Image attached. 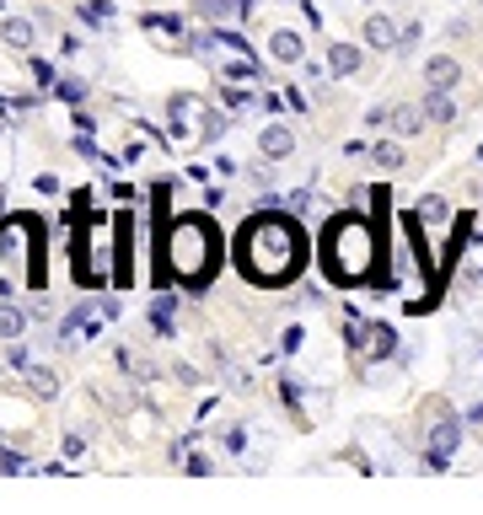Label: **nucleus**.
Listing matches in <instances>:
<instances>
[{
  "label": "nucleus",
  "instance_id": "nucleus-15",
  "mask_svg": "<svg viewBox=\"0 0 483 515\" xmlns=\"http://www.w3.org/2000/svg\"><path fill=\"white\" fill-rule=\"evenodd\" d=\"M22 328H27V317H22V306H0V343L22 339Z\"/></svg>",
  "mask_w": 483,
  "mask_h": 515
},
{
  "label": "nucleus",
  "instance_id": "nucleus-9",
  "mask_svg": "<svg viewBox=\"0 0 483 515\" xmlns=\"http://www.w3.org/2000/svg\"><path fill=\"white\" fill-rule=\"evenodd\" d=\"M370 49H398V27L387 16H365V33H360Z\"/></svg>",
  "mask_w": 483,
  "mask_h": 515
},
{
  "label": "nucleus",
  "instance_id": "nucleus-12",
  "mask_svg": "<svg viewBox=\"0 0 483 515\" xmlns=\"http://www.w3.org/2000/svg\"><path fill=\"white\" fill-rule=\"evenodd\" d=\"M27 392H33V398H60V376H54L49 365H33V371H27Z\"/></svg>",
  "mask_w": 483,
  "mask_h": 515
},
{
  "label": "nucleus",
  "instance_id": "nucleus-3",
  "mask_svg": "<svg viewBox=\"0 0 483 515\" xmlns=\"http://www.w3.org/2000/svg\"><path fill=\"white\" fill-rule=\"evenodd\" d=\"M215 263H221L215 226H210L204 215H182V221H172V231H167V274H172L178 285L199 290V285H210Z\"/></svg>",
  "mask_w": 483,
  "mask_h": 515
},
{
  "label": "nucleus",
  "instance_id": "nucleus-7",
  "mask_svg": "<svg viewBox=\"0 0 483 515\" xmlns=\"http://www.w3.org/2000/svg\"><path fill=\"white\" fill-rule=\"evenodd\" d=\"M269 54L280 59V64H296V59L306 54L301 33H296V27H280V33H269Z\"/></svg>",
  "mask_w": 483,
  "mask_h": 515
},
{
  "label": "nucleus",
  "instance_id": "nucleus-18",
  "mask_svg": "<svg viewBox=\"0 0 483 515\" xmlns=\"http://www.w3.org/2000/svg\"><path fill=\"white\" fill-rule=\"evenodd\" d=\"M419 215H424V221H446V199L424 193V199H419Z\"/></svg>",
  "mask_w": 483,
  "mask_h": 515
},
{
  "label": "nucleus",
  "instance_id": "nucleus-8",
  "mask_svg": "<svg viewBox=\"0 0 483 515\" xmlns=\"http://www.w3.org/2000/svg\"><path fill=\"white\" fill-rule=\"evenodd\" d=\"M0 38H5V49H16V54H27L38 33H33V22H22V16H5V22H0Z\"/></svg>",
  "mask_w": 483,
  "mask_h": 515
},
{
  "label": "nucleus",
  "instance_id": "nucleus-13",
  "mask_svg": "<svg viewBox=\"0 0 483 515\" xmlns=\"http://www.w3.org/2000/svg\"><path fill=\"white\" fill-rule=\"evenodd\" d=\"M328 70H333V75H355V70H360V49H355V44H333V49H328Z\"/></svg>",
  "mask_w": 483,
  "mask_h": 515
},
{
  "label": "nucleus",
  "instance_id": "nucleus-5",
  "mask_svg": "<svg viewBox=\"0 0 483 515\" xmlns=\"http://www.w3.org/2000/svg\"><path fill=\"white\" fill-rule=\"evenodd\" d=\"M258 151H263L269 162H285V156L296 151V134H291V124H263V134H258Z\"/></svg>",
  "mask_w": 483,
  "mask_h": 515
},
{
  "label": "nucleus",
  "instance_id": "nucleus-1",
  "mask_svg": "<svg viewBox=\"0 0 483 515\" xmlns=\"http://www.w3.org/2000/svg\"><path fill=\"white\" fill-rule=\"evenodd\" d=\"M301 263H306V236L296 221H285V215H252L237 231V269L252 285H263V290L291 285L301 274Z\"/></svg>",
  "mask_w": 483,
  "mask_h": 515
},
{
  "label": "nucleus",
  "instance_id": "nucleus-6",
  "mask_svg": "<svg viewBox=\"0 0 483 515\" xmlns=\"http://www.w3.org/2000/svg\"><path fill=\"white\" fill-rule=\"evenodd\" d=\"M424 81H429V92H451L457 81H462V64L451 54H435L429 64H424Z\"/></svg>",
  "mask_w": 483,
  "mask_h": 515
},
{
  "label": "nucleus",
  "instance_id": "nucleus-10",
  "mask_svg": "<svg viewBox=\"0 0 483 515\" xmlns=\"http://www.w3.org/2000/svg\"><path fill=\"white\" fill-rule=\"evenodd\" d=\"M355 333H360L365 354H376V360H387V354H392V328H381V322H376V328H355Z\"/></svg>",
  "mask_w": 483,
  "mask_h": 515
},
{
  "label": "nucleus",
  "instance_id": "nucleus-16",
  "mask_svg": "<svg viewBox=\"0 0 483 515\" xmlns=\"http://www.w3.org/2000/svg\"><path fill=\"white\" fill-rule=\"evenodd\" d=\"M370 162H376V167H403V151H398V145H392V140H376V145H370Z\"/></svg>",
  "mask_w": 483,
  "mask_h": 515
},
{
  "label": "nucleus",
  "instance_id": "nucleus-17",
  "mask_svg": "<svg viewBox=\"0 0 483 515\" xmlns=\"http://www.w3.org/2000/svg\"><path fill=\"white\" fill-rule=\"evenodd\" d=\"M221 134H226V118L215 114V108H204L199 114V140H221Z\"/></svg>",
  "mask_w": 483,
  "mask_h": 515
},
{
  "label": "nucleus",
  "instance_id": "nucleus-11",
  "mask_svg": "<svg viewBox=\"0 0 483 515\" xmlns=\"http://www.w3.org/2000/svg\"><path fill=\"white\" fill-rule=\"evenodd\" d=\"M387 124H392V134H419V129H424V108H409V103H398V108L387 114Z\"/></svg>",
  "mask_w": 483,
  "mask_h": 515
},
{
  "label": "nucleus",
  "instance_id": "nucleus-4",
  "mask_svg": "<svg viewBox=\"0 0 483 515\" xmlns=\"http://www.w3.org/2000/svg\"><path fill=\"white\" fill-rule=\"evenodd\" d=\"M457 446H462V424H435V430H429V467L440 472Z\"/></svg>",
  "mask_w": 483,
  "mask_h": 515
},
{
  "label": "nucleus",
  "instance_id": "nucleus-2",
  "mask_svg": "<svg viewBox=\"0 0 483 515\" xmlns=\"http://www.w3.org/2000/svg\"><path fill=\"white\" fill-rule=\"evenodd\" d=\"M381 236L365 215H333V226L322 231V274L333 285H365L376 269Z\"/></svg>",
  "mask_w": 483,
  "mask_h": 515
},
{
  "label": "nucleus",
  "instance_id": "nucleus-14",
  "mask_svg": "<svg viewBox=\"0 0 483 515\" xmlns=\"http://www.w3.org/2000/svg\"><path fill=\"white\" fill-rule=\"evenodd\" d=\"M247 0H193V16H204V22H226V16H237Z\"/></svg>",
  "mask_w": 483,
  "mask_h": 515
}]
</instances>
